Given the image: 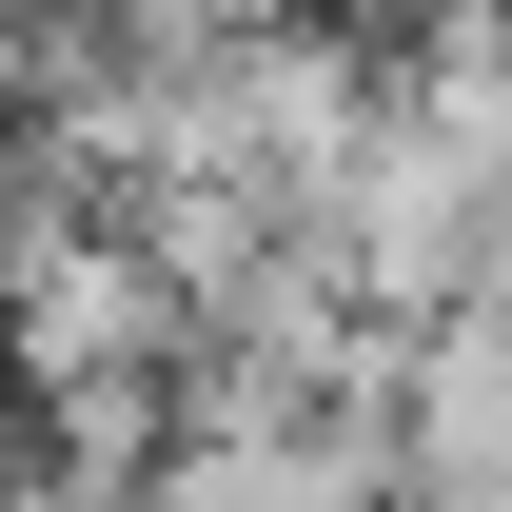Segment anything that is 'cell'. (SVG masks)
<instances>
[{
	"label": "cell",
	"mask_w": 512,
	"mask_h": 512,
	"mask_svg": "<svg viewBox=\"0 0 512 512\" xmlns=\"http://www.w3.org/2000/svg\"><path fill=\"white\" fill-rule=\"evenodd\" d=\"M414 512H434V493H414ZM473 512H512V493H473Z\"/></svg>",
	"instance_id": "1"
}]
</instances>
